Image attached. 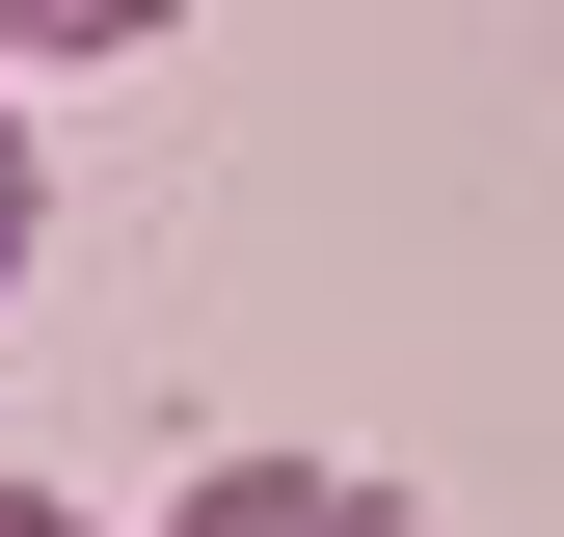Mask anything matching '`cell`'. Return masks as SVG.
Wrapping results in <instances>:
<instances>
[{
    "instance_id": "4",
    "label": "cell",
    "mask_w": 564,
    "mask_h": 537,
    "mask_svg": "<svg viewBox=\"0 0 564 537\" xmlns=\"http://www.w3.org/2000/svg\"><path fill=\"white\" fill-rule=\"evenodd\" d=\"M0 537H108V511H54V484H0Z\"/></svg>"
},
{
    "instance_id": "2",
    "label": "cell",
    "mask_w": 564,
    "mask_h": 537,
    "mask_svg": "<svg viewBox=\"0 0 564 537\" xmlns=\"http://www.w3.org/2000/svg\"><path fill=\"white\" fill-rule=\"evenodd\" d=\"M134 28H188V0H0V81L28 54H134Z\"/></svg>"
},
{
    "instance_id": "3",
    "label": "cell",
    "mask_w": 564,
    "mask_h": 537,
    "mask_svg": "<svg viewBox=\"0 0 564 537\" xmlns=\"http://www.w3.org/2000/svg\"><path fill=\"white\" fill-rule=\"evenodd\" d=\"M28 216H54V162H28V108H0V268H28Z\"/></svg>"
},
{
    "instance_id": "1",
    "label": "cell",
    "mask_w": 564,
    "mask_h": 537,
    "mask_svg": "<svg viewBox=\"0 0 564 537\" xmlns=\"http://www.w3.org/2000/svg\"><path fill=\"white\" fill-rule=\"evenodd\" d=\"M162 537H403V484H349V457H216Z\"/></svg>"
}]
</instances>
